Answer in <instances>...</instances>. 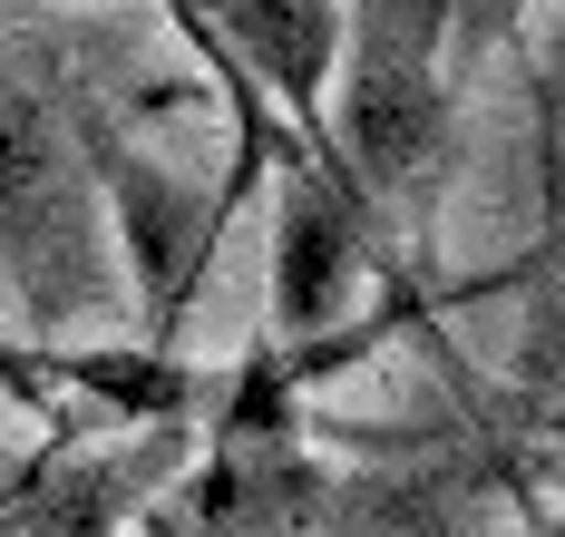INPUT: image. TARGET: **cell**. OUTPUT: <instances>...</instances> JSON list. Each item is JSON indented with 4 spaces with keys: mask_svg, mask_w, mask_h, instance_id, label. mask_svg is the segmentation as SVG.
<instances>
[{
    "mask_svg": "<svg viewBox=\"0 0 565 537\" xmlns=\"http://www.w3.org/2000/svg\"><path fill=\"white\" fill-rule=\"evenodd\" d=\"M449 40L458 10H341V108L322 127L391 235H419L458 177V88L439 78Z\"/></svg>",
    "mask_w": 565,
    "mask_h": 537,
    "instance_id": "6da1fadb",
    "label": "cell"
},
{
    "mask_svg": "<svg viewBox=\"0 0 565 537\" xmlns=\"http://www.w3.org/2000/svg\"><path fill=\"white\" fill-rule=\"evenodd\" d=\"M78 147H88V118H78ZM78 147L50 88L0 60V274L20 284L30 323L98 313V196Z\"/></svg>",
    "mask_w": 565,
    "mask_h": 537,
    "instance_id": "7a4b0ae2",
    "label": "cell"
},
{
    "mask_svg": "<svg viewBox=\"0 0 565 537\" xmlns=\"http://www.w3.org/2000/svg\"><path fill=\"white\" fill-rule=\"evenodd\" d=\"M88 167L108 177L117 235H127V254H137V294H147V313H157V352H167V333L185 323V303H195V284H205V264H215L225 215L244 206V186L264 177V167L244 157L225 186H185V177H167V167H137V147L108 137L98 118H88Z\"/></svg>",
    "mask_w": 565,
    "mask_h": 537,
    "instance_id": "3957f363",
    "label": "cell"
},
{
    "mask_svg": "<svg viewBox=\"0 0 565 537\" xmlns=\"http://www.w3.org/2000/svg\"><path fill=\"white\" fill-rule=\"evenodd\" d=\"M185 470V430H137L117 460L30 470L20 498H0V537H108L127 508H157Z\"/></svg>",
    "mask_w": 565,
    "mask_h": 537,
    "instance_id": "277c9868",
    "label": "cell"
},
{
    "mask_svg": "<svg viewBox=\"0 0 565 537\" xmlns=\"http://www.w3.org/2000/svg\"><path fill=\"white\" fill-rule=\"evenodd\" d=\"M205 30L225 40V60L244 69L302 137H332V127H322V88H332V69H341V10H312V0H234Z\"/></svg>",
    "mask_w": 565,
    "mask_h": 537,
    "instance_id": "5b68a950",
    "label": "cell"
}]
</instances>
